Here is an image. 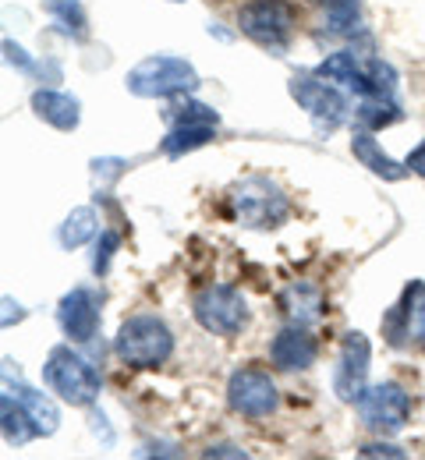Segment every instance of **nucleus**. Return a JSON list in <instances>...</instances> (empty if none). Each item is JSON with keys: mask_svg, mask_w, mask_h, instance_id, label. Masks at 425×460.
<instances>
[{"mask_svg": "<svg viewBox=\"0 0 425 460\" xmlns=\"http://www.w3.org/2000/svg\"><path fill=\"white\" fill-rule=\"evenodd\" d=\"M323 4H326L330 32H355L359 29V18H362L359 0H323Z\"/></svg>", "mask_w": 425, "mask_h": 460, "instance_id": "obj_23", "label": "nucleus"}, {"mask_svg": "<svg viewBox=\"0 0 425 460\" xmlns=\"http://www.w3.org/2000/svg\"><path fill=\"white\" fill-rule=\"evenodd\" d=\"M114 350L131 368H156L174 354V333L156 315H131L118 330Z\"/></svg>", "mask_w": 425, "mask_h": 460, "instance_id": "obj_3", "label": "nucleus"}, {"mask_svg": "<svg viewBox=\"0 0 425 460\" xmlns=\"http://www.w3.org/2000/svg\"><path fill=\"white\" fill-rule=\"evenodd\" d=\"M58 323L71 341H78V344L93 341L96 330H100V297H96V290H67L61 297V308H58Z\"/></svg>", "mask_w": 425, "mask_h": 460, "instance_id": "obj_12", "label": "nucleus"}, {"mask_svg": "<svg viewBox=\"0 0 425 460\" xmlns=\"http://www.w3.org/2000/svg\"><path fill=\"white\" fill-rule=\"evenodd\" d=\"M355 117L365 128H386V124L401 120V107H397V100H362Z\"/></svg>", "mask_w": 425, "mask_h": 460, "instance_id": "obj_24", "label": "nucleus"}, {"mask_svg": "<svg viewBox=\"0 0 425 460\" xmlns=\"http://www.w3.org/2000/svg\"><path fill=\"white\" fill-rule=\"evenodd\" d=\"M206 457H244V454L242 450H235V447H209Z\"/></svg>", "mask_w": 425, "mask_h": 460, "instance_id": "obj_30", "label": "nucleus"}, {"mask_svg": "<svg viewBox=\"0 0 425 460\" xmlns=\"http://www.w3.org/2000/svg\"><path fill=\"white\" fill-rule=\"evenodd\" d=\"M368 361H372V347L365 333H348L341 347V361H337V376H333V390L337 397L355 403L365 394V379H368Z\"/></svg>", "mask_w": 425, "mask_h": 460, "instance_id": "obj_11", "label": "nucleus"}, {"mask_svg": "<svg viewBox=\"0 0 425 460\" xmlns=\"http://www.w3.org/2000/svg\"><path fill=\"white\" fill-rule=\"evenodd\" d=\"M408 171H415L419 177H425V138L408 153Z\"/></svg>", "mask_w": 425, "mask_h": 460, "instance_id": "obj_29", "label": "nucleus"}, {"mask_svg": "<svg viewBox=\"0 0 425 460\" xmlns=\"http://www.w3.org/2000/svg\"><path fill=\"white\" fill-rule=\"evenodd\" d=\"M121 244V234L118 230H107L103 237H100V244H96V255H93V270L103 277L107 273V266H111V255H114V248Z\"/></svg>", "mask_w": 425, "mask_h": 460, "instance_id": "obj_26", "label": "nucleus"}, {"mask_svg": "<svg viewBox=\"0 0 425 460\" xmlns=\"http://www.w3.org/2000/svg\"><path fill=\"white\" fill-rule=\"evenodd\" d=\"M4 394H11L14 401L22 403L29 414H32V421H36V429H40V436H54L58 432V425H61V414H58V407L50 397H43V394H36L32 386H25V383H11V376L4 372Z\"/></svg>", "mask_w": 425, "mask_h": 460, "instance_id": "obj_15", "label": "nucleus"}, {"mask_svg": "<svg viewBox=\"0 0 425 460\" xmlns=\"http://www.w3.org/2000/svg\"><path fill=\"white\" fill-rule=\"evenodd\" d=\"M422 305H425V284L415 280L412 288L404 290V297L386 312V319H383V326H386V333H390V344H401V341L412 333V326H415Z\"/></svg>", "mask_w": 425, "mask_h": 460, "instance_id": "obj_16", "label": "nucleus"}, {"mask_svg": "<svg viewBox=\"0 0 425 460\" xmlns=\"http://www.w3.org/2000/svg\"><path fill=\"white\" fill-rule=\"evenodd\" d=\"M89 237H96V209L78 206V209L67 213V220H64L61 230H58V241L71 252V248H82Z\"/></svg>", "mask_w": 425, "mask_h": 460, "instance_id": "obj_21", "label": "nucleus"}, {"mask_svg": "<svg viewBox=\"0 0 425 460\" xmlns=\"http://www.w3.org/2000/svg\"><path fill=\"white\" fill-rule=\"evenodd\" d=\"M238 25L259 47L284 50L295 29V7L288 0H248L238 14Z\"/></svg>", "mask_w": 425, "mask_h": 460, "instance_id": "obj_7", "label": "nucleus"}, {"mask_svg": "<svg viewBox=\"0 0 425 460\" xmlns=\"http://www.w3.org/2000/svg\"><path fill=\"white\" fill-rule=\"evenodd\" d=\"M362 457H404V450H397L390 443H372V447L362 450Z\"/></svg>", "mask_w": 425, "mask_h": 460, "instance_id": "obj_28", "label": "nucleus"}, {"mask_svg": "<svg viewBox=\"0 0 425 460\" xmlns=\"http://www.w3.org/2000/svg\"><path fill=\"white\" fill-rule=\"evenodd\" d=\"M32 111L40 120L54 124L58 131H75L82 120V103L67 93H54V89H40L32 93Z\"/></svg>", "mask_w": 425, "mask_h": 460, "instance_id": "obj_14", "label": "nucleus"}, {"mask_svg": "<svg viewBox=\"0 0 425 460\" xmlns=\"http://www.w3.org/2000/svg\"><path fill=\"white\" fill-rule=\"evenodd\" d=\"M284 312L295 319V323H315L323 315V294L308 284H291L284 290Z\"/></svg>", "mask_w": 425, "mask_h": 460, "instance_id": "obj_20", "label": "nucleus"}, {"mask_svg": "<svg viewBox=\"0 0 425 460\" xmlns=\"http://www.w3.org/2000/svg\"><path fill=\"white\" fill-rule=\"evenodd\" d=\"M47 11L58 18V25H64V32L67 36H75V40H85V11H82V4L78 0H47Z\"/></svg>", "mask_w": 425, "mask_h": 460, "instance_id": "obj_22", "label": "nucleus"}, {"mask_svg": "<svg viewBox=\"0 0 425 460\" xmlns=\"http://www.w3.org/2000/svg\"><path fill=\"white\" fill-rule=\"evenodd\" d=\"M4 54H7V64H14L18 71H36V60L29 58L18 43H11V40H4Z\"/></svg>", "mask_w": 425, "mask_h": 460, "instance_id": "obj_27", "label": "nucleus"}, {"mask_svg": "<svg viewBox=\"0 0 425 460\" xmlns=\"http://www.w3.org/2000/svg\"><path fill=\"white\" fill-rule=\"evenodd\" d=\"M174 4H182V0H174Z\"/></svg>", "mask_w": 425, "mask_h": 460, "instance_id": "obj_32", "label": "nucleus"}, {"mask_svg": "<svg viewBox=\"0 0 425 460\" xmlns=\"http://www.w3.org/2000/svg\"><path fill=\"white\" fill-rule=\"evenodd\" d=\"M270 358H273V365L284 368V372H302V368H308V365L315 361V341L305 333L302 323H298V326H288V330H280V333L273 337Z\"/></svg>", "mask_w": 425, "mask_h": 460, "instance_id": "obj_13", "label": "nucleus"}, {"mask_svg": "<svg viewBox=\"0 0 425 460\" xmlns=\"http://www.w3.org/2000/svg\"><path fill=\"white\" fill-rule=\"evenodd\" d=\"M124 85L131 96L138 100H167V96H182L199 85L195 67L184 58H171V54H153V58L138 60L128 75Z\"/></svg>", "mask_w": 425, "mask_h": 460, "instance_id": "obj_2", "label": "nucleus"}, {"mask_svg": "<svg viewBox=\"0 0 425 460\" xmlns=\"http://www.w3.org/2000/svg\"><path fill=\"white\" fill-rule=\"evenodd\" d=\"M43 379L54 394H61V401L75 403V407H85L100 397V372L82 354H75L64 344L50 350V358L43 365Z\"/></svg>", "mask_w": 425, "mask_h": 460, "instance_id": "obj_4", "label": "nucleus"}, {"mask_svg": "<svg viewBox=\"0 0 425 460\" xmlns=\"http://www.w3.org/2000/svg\"><path fill=\"white\" fill-rule=\"evenodd\" d=\"M191 308H195L199 326L206 333H217V337H235L248 323V305H244L242 290L227 288V284L202 288L195 294Z\"/></svg>", "mask_w": 425, "mask_h": 460, "instance_id": "obj_6", "label": "nucleus"}, {"mask_svg": "<svg viewBox=\"0 0 425 460\" xmlns=\"http://www.w3.org/2000/svg\"><path fill=\"white\" fill-rule=\"evenodd\" d=\"M351 153H355V160L368 167V171L376 173V177H383V181H401L408 167H401L397 160H390L383 149H379V142L368 135V131H355V138H351Z\"/></svg>", "mask_w": 425, "mask_h": 460, "instance_id": "obj_17", "label": "nucleus"}, {"mask_svg": "<svg viewBox=\"0 0 425 460\" xmlns=\"http://www.w3.org/2000/svg\"><path fill=\"white\" fill-rule=\"evenodd\" d=\"M213 135H217V124H202V120H182V124H174L171 128V135L164 138V156H171V160H178L184 153H191V149H202V146H209L213 142Z\"/></svg>", "mask_w": 425, "mask_h": 460, "instance_id": "obj_18", "label": "nucleus"}, {"mask_svg": "<svg viewBox=\"0 0 425 460\" xmlns=\"http://www.w3.org/2000/svg\"><path fill=\"white\" fill-rule=\"evenodd\" d=\"M171 117H174V124H182V120L220 124V114H217L213 107H206V103H195V100H182V103H174V107H171Z\"/></svg>", "mask_w": 425, "mask_h": 460, "instance_id": "obj_25", "label": "nucleus"}, {"mask_svg": "<svg viewBox=\"0 0 425 460\" xmlns=\"http://www.w3.org/2000/svg\"><path fill=\"white\" fill-rule=\"evenodd\" d=\"M231 206H235V217L242 220L244 227H280L291 213L288 206V195L266 181V177H248L242 181L235 191H231Z\"/></svg>", "mask_w": 425, "mask_h": 460, "instance_id": "obj_5", "label": "nucleus"}, {"mask_svg": "<svg viewBox=\"0 0 425 460\" xmlns=\"http://www.w3.org/2000/svg\"><path fill=\"white\" fill-rule=\"evenodd\" d=\"M415 333H419V344L425 347V305L419 308V319H415Z\"/></svg>", "mask_w": 425, "mask_h": 460, "instance_id": "obj_31", "label": "nucleus"}, {"mask_svg": "<svg viewBox=\"0 0 425 460\" xmlns=\"http://www.w3.org/2000/svg\"><path fill=\"white\" fill-rule=\"evenodd\" d=\"M315 75H323L326 82L359 93V100H394L397 93V71L379 58H362V54H333L326 58Z\"/></svg>", "mask_w": 425, "mask_h": 460, "instance_id": "obj_1", "label": "nucleus"}, {"mask_svg": "<svg viewBox=\"0 0 425 460\" xmlns=\"http://www.w3.org/2000/svg\"><path fill=\"white\" fill-rule=\"evenodd\" d=\"M0 418H4V443H7V447H25L29 439H36V436H40V429H36L32 414L14 401L11 394H4V397H0Z\"/></svg>", "mask_w": 425, "mask_h": 460, "instance_id": "obj_19", "label": "nucleus"}, {"mask_svg": "<svg viewBox=\"0 0 425 460\" xmlns=\"http://www.w3.org/2000/svg\"><path fill=\"white\" fill-rule=\"evenodd\" d=\"M277 383L262 368H238L227 383V403L244 418H266L277 411Z\"/></svg>", "mask_w": 425, "mask_h": 460, "instance_id": "obj_10", "label": "nucleus"}, {"mask_svg": "<svg viewBox=\"0 0 425 460\" xmlns=\"http://www.w3.org/2000/svg\"><path fill=\"white\" fill-rule=\"evenodd\" d=\"M288 89H291L295 103H298L323 131H333V128H341V124L348 120V100H344L341 89H337L333 82H326L323 75H295Z\"/></svg>", "mask_w": 425, "mask_h": 460, "instance_id": "obj_8", "label": "nucleus"}, {"mask_svg": "<svg viewBox=\"0 0 425 460\" xmlns=\"http://www.w3.org/2000/svg\"><path fill=\"white\" fill-rule=\"evenodd\" d=\"M355 403H359L362 421L368 429H376V432H401L404 421H408V414H412V397L397 383L368 386Z\"/></svg>", "mask_w": 425, "mask_h": 460, "instance_id": "obj_9", "label": "nucleus"}]
</instances>
